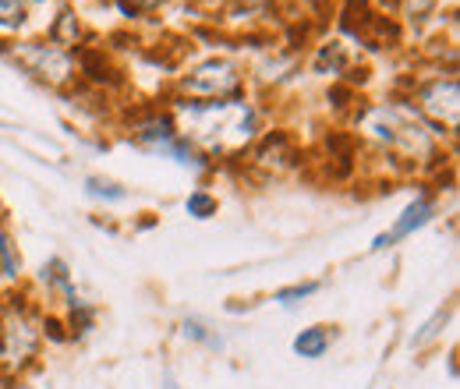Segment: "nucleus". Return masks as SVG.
<instances>
[{
    "mask_svg": "<svg viewBox=\"0 0 460 389\" xmlns=\"http://www.w3.org/2000/svg\"><path fill=\"white\" fill-rule=\"evenodd\" d=\"M425 103H429L432 113L447 111V120L457 124V82H447V85L439 82V85H432V89L425 93Z\"/></svg>",
    "mask_w": 460,
    "mask_h": 389,
    "instance_id": "nucleus-5",
    "label": "nucleus"
},
{
    "mask_svg": "<svg viewBox=\"0 0 460 389\" xmlns=\"http://www.w3.org/2000/svg\"><path fill=\"white\" fill-rule=\"evenodd\" d=\"M184 89H191V93H206V96L234 93V89H237V71H234V64H227V60H213V64L199 67V71L184 82Z\"/></svg>",
    "mask_w": 460,
    "mask_h": 389,
    "instance_id": "nucleus-3",
    "label": "nucleus"
},
{
    "mask_svg": "<svg viewBox=\"0 0 460 389\" xmlns=\"http://www.w3.org/2000/svg\"><path fill=\"white\" fill-rule=\"evenodd\" d=\"M22 0H0V22H22Z\"/></svg>",
    "mask_w": 460,
    "mask_h": 389,
    "instance_id": "nucleus-12",
    "label": "nucleus"
},
{
    "mask_svg": "<svg viewBox=\"0 0 460 389\" xmlns=\"http://www.w3.org/2000/svg\"><path fill=\"white\" fill-rule=\"evenodd\" d=\"M18 270H22V259H18V252H14L11 237H7V230L0 226V277L14 279L18 277Z\"/></svg>",
    "mask_w": 460,
    "mask_h": 389,
    "instance_id": "nucleus-6",
    "label": "nucleus"
},
{
    "mask_svg": "<svg viewBox=\"0 0 460 389\" xmlns=\"http://www.w3.org/2000/svg\"><path fill=\"white\" fill-rule=\"evenodd\" d=\"M164 389H181V386H177V379H173V372H171V368L164 372Z\"/></svg>",
    "mask_w": 460,
    "mask_h": 389,
    "instance_id": "nucleus-14",
    "label": "nucleus"
},
{
    "mask_svg": "<svg viewBox=\"0 0 460 389\" xmlns=\"http://www.w3.org/2000/svg\"><path fill=\"white\" fill-rule=\"evenodd\" d=\"M315 290H319V283H315V279H308V283H294V287H284V290H277V301H280L284 308H294L297 301L312 297Z\"/></svg>",
    "mask_w": 460,
    "mask_h": 389,
    "instance_id": "nucleus-9",
    "label": "nucleus"
},
{
    "mask_svg": "<svg viewBox=\"0 0 460 389\" xmlns=\"http://www.w3.org/2000/svg\"><path fill=\"white\" fill-rule=\"evenodd\" d=\"M447 319H450V308H439L425 326H421V333H414V340H411V347H429L436 336H439V330L447 326Z\"/></svg>",
    "mask_w": 460,
    "mask_h": 389,
    "instance_id": "nucleus-8",
    "label": "nucleus"
},
{
    "mask_svg": "<svg viewBox=\"0 0 460 389\" xmlns=\"http://www.w3.org/2000/svg\"><path fill=\"white\" fill-rule=\"evenodd\" d=\"M36 343H40V333L29 323V315H22V312L7 315V323L0 330V358L7 365H25L36 354Z\"/></svg>",
    "mask_w": 460,
    "mask_h": 389,
    "instance_id": "nucleus-1",
    "label": "nucleus"
},
{
    "mask_svg": "<svg viewBox=\"0 0 460 389\" xmlns=\"http://www.w3.org/2000/svg\"><path fill=\"white\" fill-rule=\"evenodd\" d=\"M85 188H89V195L93 199H107V202H120V199H128V191L124 188H117L111 181H100V177H89L85 181Z\"/></svg>",
    "mask_w": 460,
    "mask_h": 389,
    "instance_id": "nucleus-10",
    "label": "nucleus"
},
{
    "mask_svg": "<svg viewBox=\"0 0 460 389\" xmlns=\"http://www.w3.org/2000/svg\"><path fill=\"white\" fill-rule=\"evenodd\" d=\"M432 4H436V0H411V11H414V14H425Z\"/></svg>",
    "mask_w": 460,
    "mask_h": 389,
    "instance_id": "nucleus-13",
    "label": "nucleus"
},
{
    "mask_svg": "<svg viewBox=\"0 0 460 389\" xmlns=\"http://www.w3.org/2000/svg\"><path fill=\"white\" fill-rule=\"evenodd\" d=\"M330 330L326 326H308V330H301V333L294 336V350L301 354V358H308V361H315V358H323L326 350H330Z\"/></svg>",
    "mask_w": 460,
    "mask_h": 389,
    "instance_id": "nucleus-4",
    "label": "nucleus"
},
{
    "mask_svg": "<svg viewBox=\"0 0 460 389\" xmlns=\"http://www.w3.org/2000/svg\"><path fill=\"white\" fill-rule=\"evenodd\" d=\"M142 4H156V0H142Z\"/></svg>",
    "mask_w": 460,
    "mask_h": 389,
    "instance_id": "nucleus-15",
    "label": "nucleus"
},
{
    "mask_svg": "<svg viewBox=\"0 0 460 389\" xmlns=\"http://www.w3.org/2000/svg\"><path fill=\"white\" fill-rule=\"evenodd\" d=\"M184 206H188V217H195V220H209V217H217V199H213L209 191H191Z\"/></svg>",
    "mask_w": 460,
    "mask_h": 389,
    "instance_id": "nucleus-7",
    "label": "nucleus"
},
{
    "mask_svg": "<svg viewBox=\"0 0 460 389\" xmlns=\"http://www.w3.org/2000/svg\"><path fill=\"white\" fill-rule=\"evenodd\" d=\"M432 213H436V209H432V202H429V199H414V202H411V206H407V209L401 213V220L394 223L386 234H379V237L372 241V248H376V252H383V248H394L397 241L411 237L418 226H425V223L432 220Z\"/></svg>",
    "mask_w": 460,
    "mask_h": 389,
    "instance_id": "nucleus-2",
    "label": "nucleus"
},
{
    "mask_svg": "<svg viewBox=\"0 0 460 389\" xmlns=\"http://www.w3.org/2000/svg\"><path fill=\"white\" fill-rule=\"evenodd\" d=\"M184 336H191V340H199V343H206V347H213V350L224 347V340L217 333H206V326H202L199 319H188V323H184Z\"/></svg>",
    "mask_w": 460,
    "mask_h": 389,
    "instance_id": "nucleus-11",
    "label": "nucleus"
}]
</instances>
